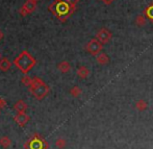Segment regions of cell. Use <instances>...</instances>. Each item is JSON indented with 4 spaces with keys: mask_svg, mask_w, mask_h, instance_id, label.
I'll use <instances>...</instances> for the list:
<instances>
[{
    "mask_svg": "<svg viewBox=\"0 0 153 149\" xmlns=\"http://www.w3.org/2000/svg\"><path fill=\"white\" fill-rule=\"evenodd\" d=\"M102 1L104 2L105 4H107V5H109V4L113 3V2L115 1V0H102Z\"/></svg>",
    "mask_w": 153,
    "mask_h": 149,
    "instance_id": "cell-24",
    "label": "cell"
},
{
    "mask_svg": "<svg viewBox=\"0 0 153 149\" xmlns=\"http://www.w3.org/2000/svg\"><path fill=\"white\" fill-rule=\"evenodd\" d=\"M134 107L139 112H143L148 109V103H147V101L144 100V99H139V100L135 102Z\"/></svg>",
    "mask_w": 153,
    "mask_h": 149,
    "instance_id": "cell-11",
    "label": "cell"
},
{
    "mask_svg": "<svg viewBox=\"0 0 153 149\" xmlns=\"http://www.w3.org/2000/svg\"><path fill=\"white\" fill-rule=\"evenodd\" d=\"M144 15H145L149 20H151L153 22V3H151L148 7L145 8V10H144Z\"/></svg>",
    "mask_w": 153,
    "mask_h": 149,
    "instance_id": "cell-15",
    "label": "cell"
},
{
    "mask_svg": "<svg viewBox=\"0 0 153 149\" xmlns=\"http://www.w3.org/2000/svg\"><path fill=\"white\" fill-rule=\"evenodd\" d=\"M22 7L24 8L28 14H31V13H33L34 10H36V3L33 1H31V0H27V1L23 4Z\"/></svg>",
    "mask_w": 153,
    "mask_h": 149,
    "instance_id": "cell-9",
    "label": "cell"
},
{
    "mask_svg": "<svg viewBox=\"0 0 153 149\" xmlns=\"http://www.w3.org/2000/svg\"><path fill=\"white\" fill-rule=\"evenodd\" d=\"M14 109L16 110L17 113H25L27 110V104L23 100H19L15 103Z\"/></svg>",
    "mask_w": 153,
    "mask_h": 149,
    "instance_id": "cell-10",
    "label": "cell"
},
{
    "mask_svg": "<svg viewBox=\"0 0 153 149\" xmlns=\"http://www.w3.org/2000/svg\"><path fill=\"white\" fill-rule=\"evenodd\" d=\"M15 122L19 125V126H24L26 125V123L29 121V116L26 113H17V115L15 116Z\"/></svg>",
    "mask_w": 153,
    "mask_h": 149,
    "instance_id": "cell-6",
    "label": "cell"
},
{
    "mask_svg": "<svg viewBox=\"0 0 153 149\" xmlns=\"http://www.w3.org/2000/svg\"><path fill=\"white\" fill-rule=\"evenodd\" d=\"M66 145H67V141L64 138H59V139H56V141H55V146L59 149H64L66 147Z\"/></svg>",
    "mask_w": 153,
    "mask_h": 149,
    "instance_id": "cell-17",
    "label": "cell"
},
{
    "mask_svg": "<svg viewBox=\"0 0 153 149\" xmlns=\"http://www.w3.org/2000/svg\"><path fill=\"white\" fill-rule=\"evenodd\" d=\"M21 83H22L24 86H26V87L29 88L32 83V78L29 77L28 75H24V76L22 77V79H21Z\"/></svg>",
    "mask_w": 153,
    "mask_h": 149,
    "instance_id": "cell-19",
    "label": "cell"
},
{
    "mask_svg": "<svg viewBox=\"0 0 153 149\" xmlns=\"http://www.w3.org/2000/svg\"><path fill=\"white\" fill-rule=\"evenodd\" d=\"M43 83H44V81H43L41 78H39V77H34V78H32V83H31L30 87H29V90L33 89V88H36V87H39V86L42 85Z\"/></svg>",
    "mask_w": 153,
    "mask_h": 149,
    "instance_id": "cell-20",
    "label": "cell"
},
{
    "mask_svg": "<svg viewBox=\"0 0 153 149\" xmlns=\"http://www.w3.org/2000/svg\"><path fill=\"white\" fill-rule=\"evenodd\" d=\"M102 48H103V44L99 42L97 39H92V40H90L89 43L87 44V46H85V50H87L90 54L95 55V57L102 51Z\"/></svg>",
    "mask_w": 153,
    "mask_h": 149,
    "instance_id": "cell-3",
    "label": "cell"
},
{
    "mask_svg": "<svg viewBox=\"0 0 153 149\" xmlns=\"http://www.w3.org/2000/svg\"><path fill=\"white\" fill-rule=\"evenodd\" d=\"M90 70L85 66H80L78 69H77V75H78L79 78L81 79H85L90 76Z\"/></svg>",
    "mask_w": 153,
    "mask_h": 149,
    "instance_id": "cell-8",
    "label": "cell"
},
{
    "mask_svg": "<svg viewBox=\"0 0 153 149\" xmlns=\"http://www.w3.org/2000/svg\"><path fill=\"white\" fill-rule=\"evenodd\" d=\"M36 60L26 50H23L16 59L14 60V65L24 74H27L29 71L36 66Z\"/></svg>",
    "mask_w": 153,
    "mask_h": 149,
    "instance_id": "cell-1",
    "label": "cell"
},
{
    "mask_svg": "<svg viewBox=\"0 0 153 149\" xmlns=\"http://www.w3.org/2000/svg\"><path fill=\"white\" fill-rule=\"evenodd\" d=\"M56 17L59 21L65 22L76 10V6L71 5L70 3L64 1V0H56Z\"/></svg>",
    "mask_w": 153,
    "mask_h": 149,
    "instance_id": "cell-2",
    "label": "cell"
},
{
    "mask_svg": "<svg viewBox=\"0 0 153 149\" xmlns=\"http://www.w3.org/2000/svg\"><path fill=\"white\" fill-rule=\"evenodd\" d=\"M111 37L113 34L107 28H101L96 32V39L102 44H107L111 41Z\"/></svg>",
    "mask_w": 153,
    "mask_h": 149,
    "instance_id": "cell-5",
    "label": "cell"
},
{
    "mask_svg": "<svg viewBox=\"0 0 153 149\" xmlns=\"http://www.w3.org/2000/svg\"><path fill=\"white\" fill-rule=\"evenodd\" d=\"M31 1H33V2H36V3H38L39 1H40V0H31Z\"/></svg>",
    "mask_w": 153,
    "mask_h": 149,
    "instance_id": "cell-26",
    "label": "cell"
},
{
    "mask_svg": "<svg viewBox=\"0 0 153 149\" xmlns=\"http://www.w3.org/2000/svg\"><path fill=\"white\" fill-rule=\"evenodd\" d=\"M12 145V141L8 137H2L0 138V146L4 149H7L10 147Z\"/></svg>",
    "mask_w": 153,
    "mask_h": 149,
    "instance_id": "cell-14",
    "label": "cell"
},
{
    "mask_svg": "<svg viewBox=\"0 0 153 149\" xmlns=\"http://www.w3.org/2000/svg\"><path fill=\"white\" fill-rule=\"evenodd\" d=\"M135 23H137V26H144L146 24V18L142 15H139V16L135 18Z\"/></svg>",
    "mask_w": 153,
    "mask_h": 149,
    "instance_id": "cell-18",
    "label": "cell"
},
{
    "mask_svg": "<svg viewBox=\"0 0 153 149\" xmlns=\"http://www.w3.org/2000/svg\"><path fill=\"white\" fill-rule=\"evenodd\" d=\"M29 91H30V93L33 95L34 97H36V99H38V100H42V99H44L45 97L48 95L50 89H49V87L46 85V83H43L42 85H40L39 87H36V88H33V89H30Z\"/></svg>",
    "mask_w": 153,
    "mask_h": 149,
    "instance_id": "cell-4",
    "label": "cell"
},
{
    "mask_svg": "<svg viewBox=\"0 0 153 149\" xmlns=\"http://www.w3.org/2000/svg\"><path fill=\"white\" fill-rule=\"evenodd\" d=\"M10 67H12V63L10 62L7 59H1L0 60V70L3 71V72H6V71H8L10 69Z\"/></svg>",
    "mask_w": 153,
    "mask_h": 149,
    "instance_id": "cell-13",
    "label": "cell"
},
{
    "mask_svg": "<svg viewBox=\"0 0 153 149\" xmlns=\"http://www.w3.org/2000/svg\"><path fill=\"white\" fill-rule=\"evenodd\" d=\"M64 1L68 2V3H70L71 5H74V6H76V4L78 3V1H79V0H64Z\"/></svg>",
    "mask_w": 153,
    "mask_h": 149,
    "instance_id": "cell-23",
    "label": "cell"
},
{
    "mask_svg": "<svg viewBox=\"0 0 153 149\" xmlns=\"http://www.w3.org/2000/svg\"><path fill=\"white\" fill-rule=\"evenodd\" d=\"M70 94H71V96L77 98V97H79L81 94H82V90H81L79 87H77V86H75V87H73L72 89L70 90Z\"/></svg>",
    "mask_w": 153,
    "mask_h": 149,
    "instance_id": "cell-16",
    "label": "cell"
},
{
    "mask_svg": "<svg viewBox=\"0 0 153 149\" xmlns=\"http://www.w3.org/2000/svg\"><path fill=\"white\" fill-rule=\"evenodd\" d=\"M57 69L61 71L62 73H68L71 70V65L69 64L67 60H62L57 65Z\"/></svg>",
    "mask_w": 153,
    "mask_h": 149,
    "instance_id": "cell-12",
    "label": "cell"
},
{
    "mask_svg": "<svg viewBox=\"0 0 153 149\" xmlns=\"http://www.w3.org/2000/svg\"><path fill=\"white\" fill-rule=\"evenodd\" d=\"M96 60L97 63H98L99 65H102V66H104V65H107L109 63V57L108 55L106 54V53L102 52L101 51L99 54L96 55Z\"/></svg>",
    "mask_w": 153,
    "mask_h": 149,
    "instance_id": "cell-7",
    "label": "cell"
},
{
    "mask_svg": "<svg viewBox=\"0 0 153 149\" xmlns=\"http://www.w3.org/2000/svg\"><path fill=\"white\" fill-rule=\"evenodd\" d=\"M4 107H6V100L0 97V110L3 109Z\"/></svg>",
    "mask_w": 153,
    "mask_h": 149,
    "instance_id": "cell-22",
    "label": "cell"
},
{
    "mask_svg": "<svg viewBox=\"0 0 153 149\" xmlns=\"http://www.w3.org/2000/svg\"><path fill=\"white\" fill-rule=\"evenodd\" d=\"M19 14H20L22 17H26V16H28V15H29L28 13H27L26 10H25L23 7H21V8H20V10H19Z\"/></svg>",
    "mask_w": 153,
    "mask_h": 149,
    "instance_id": "cell-21",
    "label": "cell"
},
{
    "mask_svg": "<svg viewBox=\"0 0 153 149\" xmlns=\"http://www.w3.org/2000/svg\"><path fill=\"white\" fill-rule=\"evenodd\" d=\"M3 39V32H2V30H0V41Z\"/></svg>",
    "mask_w": 153,
    "mask_h": 149,
    "instance_id": "cell-25",
    "label": "cell"
}]
</instances>
